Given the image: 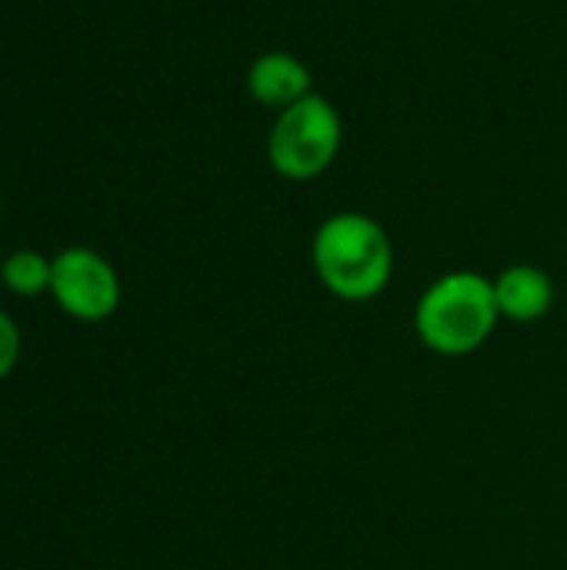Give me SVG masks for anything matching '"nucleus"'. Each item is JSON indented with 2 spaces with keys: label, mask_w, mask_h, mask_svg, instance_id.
<instances>
[{
  "label": "nucleus",
  "mask_w": 567,
  "mask_h": 570,
  "mask_svg": "<svg viewBox=\"0 0 567 570\" xmlns=\"http://www.w3.org/2000/svg\"><path fill=\"white\" fill-rule=\"evenodd\" d=\"M314 271L321 284L341 301L378 297L394 267V250L384 227L368 214H334L314 234Z\"/></svg>",
  "instance_id": "f257e3e1"
},
{
  "label": "nucleus",
  "mask_w": 567,
  "mask_h": 570,
  "mask_svg": "<svg viewBox=\"0 0 567 570\" xmlns=\"http://www.w3.org/2000/svg\"><path fill=\"white\" fill-rule=\"evenodd\" d=\"M498 317L495 284L475 271H454L421 294L414 327L431 351L465 357L491 337Z\"/></svg>",
  "instance_id": "f03ea898"
},
{
  "label": "nucleus",
  "mask_w": 567,
  "mask_h": 570,
  "mask_svg": "<svg viewBox=\"0 0 567 570\" xmlns=\"http://www.w3.org/2000/svg\"><path fill=\"white\" fill-rule=\"evenodd\" d=\"M341 150V114L331 100L307 94L277 114L267 140L271 167L287 180H311L331 167Z\"/></svg>",
  "instance_id": "7ed1b4c3"
},
{
  "label": "nucleus",
  "mask_w": 567,
  "mask_h": 570,
  "mask_svg": "<svg viewBox=\"0 0 567 570\" xmlns=\"http://www.w3.org/2000/svg\"><path fill=\"white\" fill-rule=\"evenodd\" d=\"M50 294L70 317L104 321L120 304V281L100 254L87 247H70L53 257Z\"/></svg>",
  "instance_id": "20e7f679"
},
{
  "label": "nucleus",
  "mask_w": 567,
  "mask_h": 570,
  "mask_svg": "<svg viewBox=\"0 0 567 570\" xmlns=\"http://www.w3.org/2000/svg\"><path fill=\"white\" fill-rule=\"evenodd\" d=\"M247 90L257 104L284 110V107H291L311 94V70L284 50H271L251 63Z\"/></svg>",
  "instance_id": "39448f33"
},
{
  "label": "nucleus",
  "mask_w": 567,
  "mask_h": 570,
  "mask_svg": "<svg viewBox=\"0 0 567 570\" xmlns=\"http://www.w3.org/2000/svg\"><path fill=\"white\" fill-rule=\"evenodd\" d=\"M495 301L498 314L511 317L518 324L538 321L551 311L555 304V284L541 267L531 264H515L495 281Z\"/></svg>",
  "instance_id": "423d86ee"
},
{
  "label": "nucleus",
  "mask_w": 567,
  "mask_h": 570,
  "mask_svg": "<svg viewBox=\"0 0 567 570\" xmlns=\"http://www.w3.org/2000/svg\"><path fill=\"white\" fill-rule=\"evenodd\" d=\"M50 271H53V261H47L43 254L37 250H17L3 261L0 267V277L7 284V291L20 294V297H33L40 291L50 287Z\"/></svg>",
  "instance_id": "0eeeda50"
},
{
  "label": "nucleus",
  "mask_w": 567,
  "mask_h": 570,
  "mask_svg": "<svg viewBox=\"0 0 567 570\" xmlns=\"http://www.w3.org/2000/svg\"><path fill=\"white\" fill-rule=\"evenodd\" d=\"M20 357V334H17V324L0 311V381L13 371Z\"/></svg>",
  "instance_id": "6e6552de"
}]
</instances>
